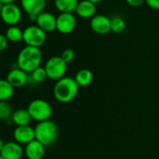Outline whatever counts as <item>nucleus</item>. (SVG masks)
Instances as JSON below:
<instances>
[{
  "label": "nucleus",
  "instance_id": "nucleus-1",
  "mask_svg": "<svg viewBox=\"0 0 159 159\" xmlns=\"http://www.w3.org/2000/svg\"><path fill=\"white\" fill-rule=\"evenodd\" d=\"M42 62V52L39 48L26 46L18 54L17 66L31 74L35 69L41 66Z\"/></svg>",
  "mask_w": 159,
  "mask_h": 159
},
{
  "label": "nucleus",
  "instance_id": "nucleus-2",
  "mask_svg": "<svg viewBox=\"0 0 159 159\" xmlns=\"http://www.w3.org/2000/svg\"><path fill=\"white\" fill-rule=\"evenodd\" d=\"M79 86L75 78L70 76H64L61 79L56 81L53 89V94L56 101L61 103L71 102L75 99L78 94Z\"/></svg>",
  "mask_w": 159,
  "mask_h": 159
},
{
  "label": "nucleus",
  "instance_id": "nucleus-3",
  "mask_svg": "<svg viewBox=\"0 0 159 159\" xmlns=\"http://www.w3.org/2000/svg\"><path fill=\"white\" fill-rule=\"evenodd\" d=\"M35 140L40 142L45 147L51 146L58 139V126L51 120L38 122L34 127Z\"/></svg>",
  "mask_w": 159,
  "mask_h": 159
},
{
  "label": "nucleus",
  "instance_id": "nucleus-4",
  "mask_svg": "<svg viewBox=\"0 0 159 159\" xmlns=\"http://www.w3.org/2000/svg\"><path fill=\"white\" fill-rule=\"evenodd\" d=\"M27 110L29 111L33 120L37 122L49 120L52 115V107L47 101L43 99L33 100L29 103Z\"/></svg>",
  "mask_w": 159,
  "mask_h": 159
},
{
  "label": "nucleus",
  "instance_id": "nucleus-5",
  "mask_svg": "<svg viewBox=\"0 0 159 159\" xmlns=\"http://www.w3.org/2000/svg\"><path fill=\"white\" fill-rule=\"evenodd\" d=\"M45 69L48 79L58 81L65 76L67 63L61 59V56H53L47 61Z\"/></svg>",
  "mask_w": 159,
  "mask_h": 159
},
{
  "label": "nucleus",
  "instance_id": "nucleus-6",
  "mask_svg": "<svg viewBox=\"0 0 159 159\" xmlns=\"http://www.w3.org/2000/svg\"><path fill=\"white\" fill-rule=\"evenodd\" d=\"M46 32H44L37 25H30L23 30V38L22 40L26 44V46L40 48L46 42L47 35Z\"/></svg>",
  "mask_w": 159,
  "mask_h": 159
},
{
  "label": "nucleus",
  "instance_id": "nucleus-7",
  "mask_svg": "<svg viewBox=\"0 0 159 159\" xmlns=\"http://www.w3.org/2000/svg\"><path fill=\"white\" fill-rule=\"evenodd\" d=\"M0 13L4 23L9 26L17 25L21 19V9L14 3L1 5Z\"/></svg>",
  "mask_w": 159,
  "mask_h": 159
},
{
  "label": "nucleus",
  "instance_id": "nucleus-8",
  "mask_svg": "<svg viewBox=\"0 0 159 159\" xmlns=\"http://www.w3.org/2000/svg\"><path fill=\"white\" fill-rule=\"evenodd\" d=\"M23 154L21 144L17 142H0V157L3 159H21Z\"/></svg>",
  "mask_w": 159,
  "mask_h": 159
},
{
  "label": "nucleus",
  "instance_id": "nucleus-9",
  "mask_svg": "<svg viewBox=\"0 0 159 159\" xmlns=\"http://www.w3.org/2000/svg\"><path fill=\"white\" fill-rule=\"evenodd\" d=\"M76 26V19L73 13H61L57 17V31L62 34H71Z\"/></svg>",
  "mask_w": 159,
  "mask_h": 159
},
{
  "label": "nucleus",
  "instance_id": "nucleus-10",
  "mask_svg": "<svg viewBox=\"0 0 159 159\" xmlns=\"http://www.w3.org/2000/svg\"><path fill=\"white\" fill-rule=\"evenodd\" d=\"M112 20L104 15H95L90 20L91 30L98 34H106L111 32Z\"/></svg>",
  "mask_w": 159,
  "mask_h": 159
},
{
  "label": "nucleus",
  "instance_id": "nucleus-11",
  "mask_svg": "<svg viewBox=\"0 0 159 159\" xmlns=\"http://www.w3.org/2000/svg\"><path fill=\"white\" fill-rule=\"evenodd\" d=\"M21 8L28 17H37L47 5V0H20Z\"/></svg>",
  "mask_w": 159,
  "mask_h": 159
},
{
  "label": "nucleus",
  "instance_id": "nucleus-12",
  "mask_svg": "<svg viewBox=\"0 0 159 159\" xmlns=\"http://www.w3.org/2000/svg\"><path fill=\"white\" fill-rule=\"evenodd\" d=\"M13 137L15 142L20 144H28L32 141L35 140L34 129L31 126H21L17 127L13 131Z\"/></svg>",
  "mask_w": 159,
  "mask_h": 159
},
{
  "label": "nucleus",
  "instance_id": "nucleus-13",
  "mask_svg": "<svg viewBox=\"0 0 159 159\" xmlns=\"http://www.w3.org/2000/svg\"><path fill=\"white\" fill-rule=\"evenodd\" d=\"M36 25L46 33L57 30V18L50 12L43 11L37 16Z\"/></svg>",
  "mask_w": 159,
  "mask_h": 159
},
{
  "label": "nucleus",
  "instance_id": "nucleus-14",
  "mask_svg": "<svg viewBox=\"0 0 159 159\" xmlns=\"http://www.w3.org/2000/svg\"><path fill=\"white\" fill-rule=\"evenodd\" d=\"M7 80L14 87V88H21L25 86L29 80L28 73L20 69L19 67L12 69L7 75Z\"/></svg>",
  "mask_w": 159,
  "mask_h": 159
},
{
  "label": "nucleus",
  "instance_id": "nucleus-15",
  "mask_svg": "<svg viewBox=\"0 0 159 159\" xmlns=\"http://www.w3.org/2000/svg\"><path fill=\"white\" fill-rule=\"evenodd\" d=\"M45 148L40 142L34 140L25 145L24 155L28 159H42L45 156Z\"/></svg>",
  "mask_w": 159,
  "mask_h": 159
},
{
  "label": "nucleus",
  "instance_id": "nucleus-16",
  "mask_svg": "<svg viewBox=\"0 0 159 159\" xmlns=\"http://www.w3.org/2000/svg\"><path fill=\"white\" fill-rule=\"evenodd\" d=\"M96 4L89 1L82 0L79 1L78 6L76 7L75 13L83 19H92L96 15Z\"/></svg>",
  "mask_w": 159,
  "mask_h": 159
},
{
  "label": "nucleus",
  "instance_id": "nucleus-17",
  "mask_svg": "<svg viewBox=\"0 0 159 159\" xmlns=\"http://www.w3.org/2000/svg\"><path fill=\"white\" fill-rule=\"evenodd\" d=\"M11 120L17 127H21L30 126V123L32 122L33 118L27 109H18L13 112Z\"/></svg>",
  "mask_w": 159,
  "mask_h": 159
},
{
  "label": "nucleus",
  "instance_id": "nucleus-18",
  "mask_svg": "<svg viewBox=\"0 0 159 159\" xmlns=\"http://www.w3.org/2000/svg\"><path fill=\"white\" fill-rule=\"evenodd\" d=\"M79 0H54V5L61 13L75 12Z\"/></svg>",
  "mask_w": 159,
  "mask_h": 159
},
{
  "label": "nucleus",
  "instance_id": "nucleus-19",
  "mask_svg": "<svg viewBox=\"0 0 159 159\" xmlns=\"http://www.w3.org/2000/svg\"><path fill=\"white\" fill-rule=\"evenodd\" d=\"M75 80L80 88H86L91 84L93 80V74L89 69H81L76 73Z\"/></svg>",
  "mask_w": 159,
  "mask_h": 159
},
{
  "label": "nucleus",
  "instance_id": "nucleus-20",
  "mask_svg": "<svg viewBox=\"0 0 159 159\" xmlns=\"http://www.w3.org/2000/svg\"><path fill=\"white\" fill-rule=\"evenodd\" d=\"M14 89L7 79H2L0 81V100L3 102L9 100L14 94Z\"/></svg>",
  "mask_w": 159,
  "mask_h": 159
},
{
  "label": "nucleus",
  "instance_id": "nucleus-21",
  "mask_svg": "<svg viewBox=\"0 0 159 159\" xmlns=\"http://www.w3.org/2000/svg\"><path fill=\"white\" fill-rule=\"evenodd\" d=\"M5 35L7 36V38L8 39L9 42H20V40H22L23 38V31L19 28L17 25L14 26H9L7 28V30L6 31Z\"/></svg>",
  "mask_w": 159,
  "mask_h": 159
},
{
  "label": "nucleus",
  "instance_id": "nucleus-22",
  "mask_svg": "<svg viewBox=\"0 0 159 159\" xmlns=\"http://www.w3.org/2000/svg\"><path fill=\"white\" fill-rule=\"evenodd\" d=\"M126 29V22L124 19L121 17H115L112 19L111 22V30L115 34H121Z\"/></svg>",
  "mask_w": 159,
  "mask_h": 159
},
{
  "label": "nucleus",
  "instance_id": "nucleus-23",
  "mask_svg": "<svg viewBox=\"0 0 159 159\" xmlns=\"http://www.w3.org/2000/svg\"><path fill=\"white\" fill-rule=\"evenodd\" d=\"M30 75H31V79L34 83H43L46 79H48V75L45 67H41V66L38 67Z\"/></svg>",
  "mask_w": 159,
  "mask_h": 159
},
{
  "label": "nucleus",
  "instance_id": "nucleus-24",
  "mask_svg": "<svg viewBox=\"0 0 159 159\" xmlns=\"http://www.w3.org/2000/svg\"><path fill=\"white\" fill-rule=\"evenodd\" d=\"M12 115H13V112H12L10 104L7 103V102L1 101L0 102V118L2 120L7 119L9 117L11 118Z\"/></svg>",
  "mask_w": 159,
  "mask_h": 159
},
{
  "label": "nucleus",
  "instance_id": "nucleus-25",
  "mask_svg": "<svg viewBox=\"0 0 159 159\" xmlns=\"http://www.w3.org/2000/svg\"><path fill=\"white\" fill-rule=\"evenodd\" d=\"M61 57V59L68 64V63L72 62V61L75 60V51H74L72 48H66V49H64V50L62 51Z\"/></svg>",
  "mask_w": 159,
  "mask_h": 159
},
{
  "label": "nucleus",
  "instance_id": "nucleus-26",
  "mask_svg": "<svg viewBox=\"0 0 159 159\" xmlns=\"http://www.w3.org/2000/svg\"><path fill=\"white\" fill-rule=\"evenodd\" d=\"M8 42L9 41H8V39L7 38V36L5 34L0 35V50L1 51H4L7 48Z\"/></svg>",
  "mask_w": 159,
  "mask_h": 159
},
{
  "label": "nucleus",
  "instance_id": "nucleus-27",
  "mask_svg": "<svg viewBox=\"0 0 159 159\" xmlns=\"http://www.w3.org/2000/svg\"><path fill=\"white\" fill-rule=\"evenodd\" d=\"M145 3L153 9H159V0H146Z\"/></svg>",
  "mask_w": 159,
  "mask_h": 159
},
{
  "label": "nucleus",
  "instance_id": "nucleus-28",
  "mask_svg": "<svg viewBox=\"0 0 159 159\" xmlns=\"http://www.w3.org/2000/svg\"><path fill=\"white\" fill-rule=\"evenodd\" d=\"M126 1H127V3H128L130 7H136L142 6L143 3H145L146 0H126Z\"/></svg>",
  "mask_w": 159,
  "mask_h": 159
},
{
  "label": "nucleus",
  "instance_id": "nucleus-29",
  "mask_svg": "<svg viewBox=\"0 0 159 159\" xmlns=\"http://www.w3.org/2000/svg\"><path fill=\"white\" fill-rule=\"evenodd\" d=\"M16 0H0L1 5H6V4H13Z\"/></svg>",
  "mask_w": 159,
  "mask_h": 159
},
{
  "label": "nucleus",
  "instance_id": "nucleus-30",
  "mask_svg": "<svg viewBox=\"0 0 159 159\" xmlns=\"http://www.w3.org/2000/svg\"><path fill=\"white\" fill-rule=\"evenodd\" d=\"M89 1H90V2H92L94 4H98V3H101V2H102L104 0H89Z\"/></svg>",
  "mask_w": 159,
  "mask_h": 159
},
{
  "label": "nucleus",
  "instance_id": "nucleus-31",
  "mask_svg": "<svg viewBox=\"0 0 159 159\" xmlns=\"http://www.w3.org/2000/svg\"><path fill=\"white\" fill-rule=\"evenodd\" d=\"M0 159H3V158H2V157H0Z\"/></svg>",
  "mask_w": 159,
  "mask_h": 159
}]
</instances>
